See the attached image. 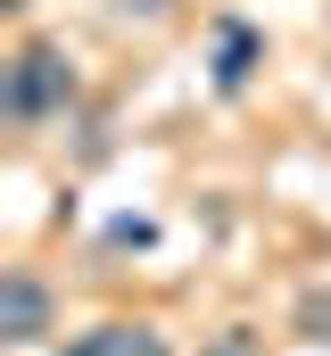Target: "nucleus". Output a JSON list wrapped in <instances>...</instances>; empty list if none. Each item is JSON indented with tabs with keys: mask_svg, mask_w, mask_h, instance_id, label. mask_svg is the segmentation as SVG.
Here are the masks:
<instances>
[{
	"mask_svg": "<svg viewBox=\"0 0 331 356\" xmlns=\"http://www.w3.org/2000/svg\"><path fill=\"white\" fill-rule=\"evenodd\" d=\"M124 8H141V17H166V8H174V0H124Z\"/></svg>",
	"mask_w": 331,
	"mask_h": 356,
	"instance_id": "obj_6",
	"label": "nucleus"
},
{
	"mask_svg": "<svg viewBox=\"0 0 331 356\" xmlns=\"http://www.w3.org/2000/svg\"><path fill=\"white\" fill-rule=\"evenodd\" d=\"M50 332V290L33 282V273H0V340H42Z\"/></svg>",
	"mask_w": 331,
	"mask_h": 356,
	"instance_id": "obj_2",
	"label": "nucleus"
},
{
	"mask_svg": "<svg viewBox=\"0 0 331 356\" xmlns=\"http://www.w3.org/2000/svg\"><path fill=\"white\" fill-rule=\"evenodd\" d=\"M67 356H166V340L150 323H99V332H83Z\"/></svg>",
	"mask_w": 331,
	"mask_h": 356,
	"instance_id": "obj_3",
	"label": "nucleus"
},
{
	"mask_svg": "<svg viewBox=\"0 0 331 356\" xmlns=\"http://www.w3.org/2000/svg\"><path fill=\"white\" fill-rule=\"evenodd\" d=\"M248 67H257V33H248V25H216V83L241 91Z\"/></svg>",
	"mask_w": 331,
	"mask_h": 356,
	"instance_id": "obj_4",
	"label": "nucleus"
},
{
	"mask_svg": "<svg viewBox=\"0 0 331 356\" xmlns=\"http://www.w3.org/2000/svg\"><path fill=\"white\" fill-rule=\"evenodd\" d=\"M216 356H248V340H224V348H216Z\"/></svg>",
	"mask_w": 331,
	"mask_h": 356,
	"instance_id": "obj_7",
	"label": "nucleus"
},
{
	"mask_svg": "<svg viewBox=\"0 0 331 356\" xmlns=\"http://www.w3.org/2000/svg\"><path fill=\"white\" fill-rule=\"evenodd\" d=\"M298 323H307V340H331V290H307L298 298Z\"/></svg>",
	"mask_w": 331,
	"mask_h": 356,
	"instance_id": "obj_5",
	"label": "nucleus"
},
{
	"mask_svg": "<svg viewBox=\"0 0 331 356\" xmlns=\"http://www.w3.org/2000/svg\"><path fill=\"white\" fill-rule=\"evenodd\" d=\"M67 99H75V67H67V50L25 42L17 67H8V116H17V124H42V116H58Z\"/></svg>",
	"mask_w": 331,
	"mask_h": 356,
	"instance_id": "obj_1",
	"label": "nucleus"
}]
</instances>
